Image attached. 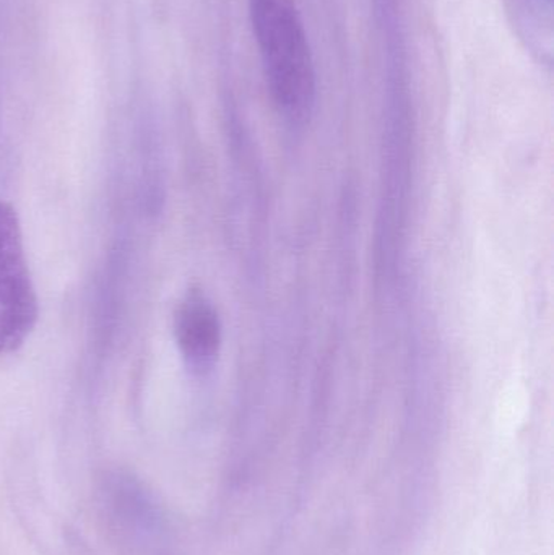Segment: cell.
Masks as SVG:
<instances>
[{"mask_svg":"<svg viewBox=\"0 0 554 555\" xmlns=\"http://www.w3.org/2000/svg\"><path fill=\"white\" fill-rule=\"evenodd\" d=\"M249 15L273 104L289 124L308 122L315 68L296 0H249Z\"/></svg>","mask_w":554,"mask_h":555,"instance_id":"obj_1","label":"cell"},{"mask_svg":"<svg viewBox=\"0 0 554 555\" xmlns=\"http://www.w3.org/2000/svg\"><path fill=\"white\" fill-rule=\"evenodd\" d=\"M38 313L18 215L12 205L0 201V354L25 345Z\"/></svg>","mask_w":554,"mask_h":555,"instance_id":"obj_2","label":"cell"},{"mask_svg":"<svg viewBox=\"0 0 554 555\" xmlns=\"http://www.w3.org/2000/svg\"><path fill=\"white\" fill-rule=\"evenodd\" d=\"M175 338L192 375L205 377L214 371L221 349L220 315L197 287L188 291L176 307Z\"/></svg>","mask_w":554,"mask_h":555,"instance_id":"obj_3","label":"cell"},{"mask_svg":"<svg viewBox=\"0 0 554 555\" xmlns=\"http://www.w3.org/2000/svg\"><path fill=\"white\" fill-rule=\"evenodd\" d=\"M517 25L536 51H546L552 61L553 0H511Z\"/></svg>","mask_w":554,"mask_h":555,"instance_id":"obj_4","label":"cell"}]
</instances>
